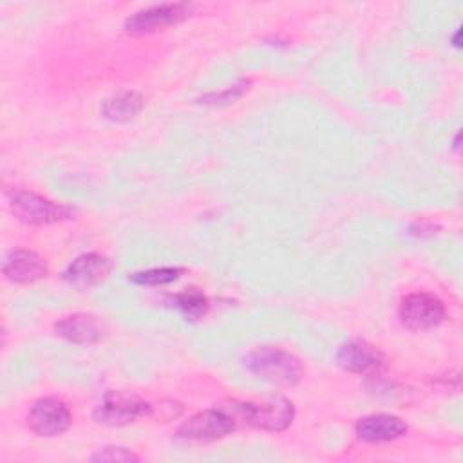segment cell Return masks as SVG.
<instances>
[{"mask_svg":"<svg viewBox=\"0 0 463 463\" xmlns=\"http://www.w3.org/2000/svg\"><path fill=\"white\" fill-rule=\"evenodd\" d=\"M235 430V418L226 409H206L184 420L177 436L186 441H215Z\"/></svg>","mask_w":463,"mask_h":463,"instance_id":"cell-5","label":"cell"},{"mask_svg":"<svg viewBox=\"0 0 463 463\" xmlns=\"http://www.w3.org/2000/svg\"><path fill=\"white\" fill-rule=\"evenodd\" d=\"M244 367L253 376L275 385H295L304 374L302 364L295 354L273 345H262L248 353Z\"/></svg>","mask_w":463,"mask_h":463,"instance_id":"cell-1","label":"cell"},{"mask_svg":"<svg viewBox=\"0 0 463 463\" xmlns=\"http://www.w3.org/2000/svg\"><path fill=\"white\" fill-rule=\"evenodd\" d=\"M56 335L72 344H96L105 333V322L92 313H74L54 324Z\"/></svg>","mask_w":463,"mask_h":463,"instance_id":"cell-10","label":"cell"},{"mask_svg":"<svg viewBox=\"0 0 463 463\" xmlns=\"http://www.w3.org/2000/svg\"><path fill=\"white\" fill-rule=\"evenodd\" d=\"M2 271L14 284H31L47 275V264L31 250H11L4 259Z\"/></svg>","mask_w":463,"mask_h":463,"instance_id":"cell-11","label":"cell"},{"mask_svg":"<svg viewBox=\"0 0 463 463\" xmlns=\"http://www.w3.org/2000/svg\"><path fill=\"white\" fill-rule=\"evenodd\" d=\"M112 262L99 253H83L76 257L65 269L63 279L76 288H89L99 284L109 277Z\"/></svg>","mask_w":463,"mask_h":463,"instance_id":"cell-13","label":"cell"},{"mask_svg":"<svg viewBox=\"0 0 463 463\" xmlns=\"http://www.w3.org/2000/svg\"><path fill=\"white\" fill-rule=\"evenodd\" d=\"M152 405L136 394L123 391H109L94 411L96 421L110 427H119L136 421L137 418L148 416Z\"/></svg>","mask_w":463,"mask_h":463,"instance_id":"cell-4","label":"cell"},{"mask_svg":"<svg viewBox=\"0 0 463 463\" xmlns=\"http://www.w3.org/2000/svg\"><path fill=\"white\" fill-rule=\"evenodd\" d=\"M72 416L69 407L52 396L40 398L33 403L29 414H27V425L33 432L38 436H58L65 432L71 427Z\"/></svg>","mask_w":463,"mask_h":463,"instance_id":"cell-7","label":"cell"},{"mask_svg":"<svg viewBox=\"0 0 463 463\" xmlns=\"http://www.w3.org/2000/svg\"><path fill=\"white\" fill-rule=\"evenodd\" d=\"M192 13V5L183 2H170V4H159L146 9H141L127 18L125 29L132 34H145L157 29H163L166 25L183 22Z\"/></svg>","mask_w":463,"mask_h":463,"instance_id":"cell-8","label":"cell"},{"mask_svg":"<svg viewBox=\"0 0 463 463\" xmlns=\"http://www.w3.org/2000/svg\"><path fill=\"white\" fill-rule=\"evenodd\" d=\"M248 85H250L248 80H241V81L233 83L232 87H228V89H224L221 92L206 94L201 99H204V103H230V101L237 99L239 96H242L244 90H248Z\"/></svg>","mask_w":463,"mask_h":463,"instance_id":"cell-17","label":"cell"},{"mask_svg":"<svg viewBox=\"0 0 463 463\" xmlns=\"http://www.w3.org/2000/svg\"><path fill=\"white\" fill-rule=\"evenodd\" d=\"M224 409L233 418L271 432L286 430L295 418V407L284 396H271L260 402H232Z\"/></svg>","mask_w":463,"mask_h":463,"instance_id":"cell-2","label":"cell"},{"mask_svg":"<svg viewBox=\"0 0 463 463\" xmlns=\"http://www.w3.org/2000/svg\"><path fill=\"white\" fill-rule=\"evenodd\" d=\"M9 206L13 213L27 224H52L72 219L76 210L60 203H54L31 190H13L9 195Z\"/></svg>","mask_w":463,"mask_h":463,"instance_id":"cell-3","label":"cell"},{"mask_svg":"<svg viewBox=\"0 0 463 463\" xmlns=\"http://www.w3.org/2000/svg\"><path fill=\"white\" fill-rule=\"evenodd\" d=\"M181 273H183V268H172V266L150 268V269L137 271V273L130 275V280L134 284H141V286H163V284H170V282L177 280Z\"/></svg>","mask_w":463,"mask_h":463,"instance_id":"cell-16","label":"cell"},{"mask_svg":"<svg viewBox=\"0 0 463 463\" xmlns=\"http://www.w3.org/2000/svg\"><path fill=\"white\" fill-rule=\"evenodd\" d=\"M354 432L362 441L382 443L402 438L407 432V423L394 414H367L356 421Z\"/></svg>","mask_w":463,"mask_h":463,"instance_id":"cell-12","label":"cell"},{"mask_svg":"<svg viewBox=\"0 0 463 463\" xmlns=\"http://www.w3.org/2000/svg\"><path fill=\"white\" fill-rule=\"evenodd\" d=\"M90 459L92 461H137L139 458L125 447H105L98 450Z\"/></svg>","mask_w":463,"mask_h":463,"instance_id":"cell-18","label":"cell"},{"mask_svg":"<svg viewBox=\"0 0 463 463\" xmlns=\"http://www.w3.org/2000/svg\"><path fill=\"white\" fill-rule=\"evenodd\" d=\"M174 302L177 306V309L184 315V318L188 320H199L206 315L210 304H208V298L203 291L195 289V288H190V289H184L183 293H177L174 297Z\"/></svg>","mask_w":463,"mask_h":463,"instance_id":"cell-15","label":"cell"},{"mask_svg":"<svg viewBox=\"0 0 463 463\" xmlns=\"http://www.w3.org/2000/svg\"><path fill=\"white\" fill-rule=\"evenodd\" d=\"M402 324L412 331H423L436 327L445 318L443 302L432 293H411L400 304Z\"/></svg>","mask_w":463,"mask_h":463,"instance_id":"cell-6","label":"cell"},{"mask_svg":"<svg viewBox=\"0 0 463 463\" xmlns=\"http://www.w3.org/2000/svg\"><path fill=\"white\" fill-rule=\"evenodd\" d=\"M336 362L345 371L358 374H378L385 367L382 353L364 340H351L344 344L336 353Z\"/></svg>","mask_w":463,"mask_h":463,"instance_id":"cell-9","label":"cell"},{"mask_svg":"<svg viewBox=\"0 0 463 463\" xmlns=\"http://www.w3.org/2000/svg\"><path fill=\"white\" fill-rule=\"evenodd\" d=\"M143 105H145V99L139 92L121 90V92L110 96L109 99H105V103L101 107V112L107 119L123 123V121H128V119L136 118L141 112Z\"/></svg>","mask_w":463,"mask_h":463,"instance_id":"cell-14","label":"cell"}]
</instances>
